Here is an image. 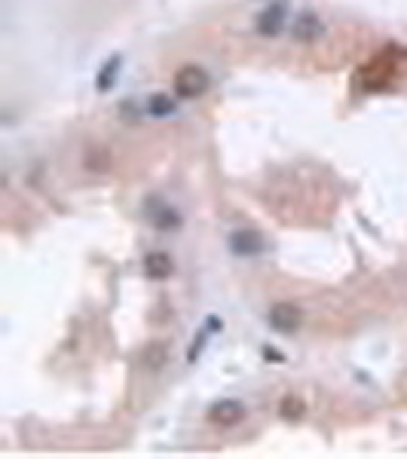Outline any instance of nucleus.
<instances>
[{"instance_id":"obj_1","label":"nucleus","mask_w":407,"mask_h":459,"mask_svg":"<svg viewBox=\"0 0 407 459\" xmlns=\"http://www.w3.org/2000/svg\"><path fill=\"white\" fill-rule=\"evenodd\" d=\"M206 86H208V77L199 68H184L175 77V99H196V95L206 92Z\"/></svg>"},{"instance_id":"obj_2","label":"nucleus","mask_w":407,"mask_h":459,"mask_svg":"<svg viewBox=\"0 0 407 459\" xmlns=\"http://www.w3.org/2000/svg\"><path fill=\"white\" fill-rule=\"evenodd\" d=\"M230 245H233L236 254H258L263 249V239L254 230H236V233L230 236Z\"/></svg>"},{"instance_id":"obj_3","label":"nucleus","mask_w":407,"mask_h":459,"mask_svg":"<svg viewBox=\"0 0 407 459\" xmlns=\"http://www.w3.org/2000/svg\"><path fill=\"white\" fill-rule=\"evenodd\" d=\"M239 417H245V410H242V404H239V401H220V404H215V408H211V420L224 422V426L236 422Z\"/></svg>"},{"instance_id":"obj_4","label":"nucleus","mask_w":407,"mask_h":459,"mask_svg":"<svg viewBox=\"0 0 407 459\" xmlns=\"http://www.w3.org/2000/svg\"><path fill=\"white\" fill-rule=\"evenodd\" d=\"M144 267L150 270V276H156V279H163V276H169V270H172V263H169V258H165V254H159V251H154V254H147V258H144Z\"/></svg>"},{"instance_id":"obj_5","label":"nucleus","mask_w":407,"mask_h":459,"mask_svg":"<svg viewBox=\"0 0 407 459\" xmlns=\"http://www.w3.org/2000/svg\"><path fill=\"white\" fill-rule=\"evenodd\" d=\"M273 325H276L279 331H291L297 325V310H291V306H276L273 310Z\"/></svg>"},{"instance_id":"obj_6","label":"nucleus","mask_w":407,"mask_h":459,"mask_svg":"<svg viewBox=\"0 0 407 459\" xmlns=\"http://www.w3.org/2000/svg\"><path fill=\"white\" fill-rule=\"evenodd\" d=\"M172 111H175V101L169 95H154V99H150V113H154V117H165V113H172Z\"/></svg>"},{"instance_id":"obj_7","label":"nucleus","mask_w":407,"mask_h":459,"mask_svg":"<svg viewBox=\"0 0 407 459\" xmlns=\"http://www.w3.org/2000/svg\"><path fill=\"white\" fill-rule=\"evenodd\" d=\"M279 22H282V6H276V10H273V13H263L261 15V31L263 34H276L279 31Z\"/></svg>"},{"instance_id":"obj_8","label":"nucleus","mask_w":407,"mask_h":459,"mask_svg":"<svg viewBox=\"0 0 407 459\" xmlns=\"http://www.w3.org/2000/svg\"><path fill=\"white\" fill-rule=\"evenodd\" d=\"M315 31H318V22H315V19H309V15H303V19H300V25L294 28L297 37H313Z\"/></svg>"}]
</instances>
